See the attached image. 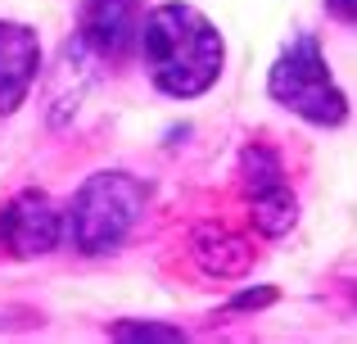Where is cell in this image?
Returning a JSON list of instances; mask_svg holds the SVG:
<instances>
[{"mask_svg": "<svg viewBox=\"0 0 357 344\" xmlns=\"http://www.w3.org/2000/svg\"><path fill=\"white\" fill-rule=\"evenodd\" d=\"M136 45L149 82L167 100H199L204 91L218 87L222 63H227V41L218 23L185 0H163L149 9L140 18Z\"/></svg>", "mask_w": 357, "mask_h": 344, "instance_id": "obj_1", "label": "cell"}, {"mask_svg": "<svg viewBox=\"0 0 357 344\" xmlns=\"http://www.w3.org/2000/svg\"><path fill=\"white\" fill-rule=\"evenodd\" d=\"M140 18H145V0H82L73 41L63 45L54 73V118H63V109H77L82 91L105 68L127 59L140 36Z\"/></svg>", "mask_w": 357, "mask_h": 344, "instance_id": "obj_2", "label": "cell"}, {"mask_svg": "<svg viewBox=\"0 0 357 344\" xmlns=\"http://www.w3.org/2000/svg\"><path fill=\"white\" fill-rule=\"evenodd\" d=\"M145 204H149V186L140 177H131L122 168L91 172L77 186L68 213H63V236L86 258L114 254V249L127 245L136 222L145 218Z\"/></svg>", "mask_w": 357, "mask_h": 344, "instance_id": "obj_3", "label": "cell"}, {"mask_svg": "<svg viewBox=\"0 0 357 344\" xmlns=\"http://www.w3.org/2000/svg\"><path fill=\"white\" fill-rule=\"evenodd\" d=\"M267 96L280 109H289L294 118L312 127H340L349 123V96L335 82L331 63L321 54V41L312 32H294L280 45L276 63L267 73Z\"/></svg>", "mask_w": 357, "mask_h": 344, "instance_id": "obj_4", "label": "cell"}, {"mask_svg": "<svg viewBox=\"0 0 357 344\" xmlns=\"http://www.w3.org/2000/svg\"><path fill=\"white\" fill-rule=\"evenodd\" d=\"M240 186H244V200H249V222L258 236L280 240L289 227L298 222V200L289 190V177L285 163L271 145L249 141L240 150Z\"/></svg>", "mask_w": 357, "mask_h": 344, "instance_id": "obj_5", "label": "cell"}, {"mask_svg": "<svg viewBox=\"0 0 357 344\" xmlns=\"http://www.w3.org/2000/svg\"><path fill=\"white\" fill-rule=\"evenodd\" d=\"M63 213L45 190H18L0 209V258H41L59 249Z\"/></svg>", "mask_w": 357, "mask_h": 344, "instance_id": "obj_6", "label": "cell"}, {"mask_svg": "<svg viewBox=\"0 0 357 344\" xmlns=\"http://www.w3.org/2000/svg\"><path fill=\"white\" fill-rule=\"evenodd\" d=\"M41 73V41L36 27L18 23V18H0V118L18 114L27 105Z\"/></svg>", "mask_w": 357, "mask_h": 344, "instance_id": "obj_7", "label": "cell"}, {"mask_svg": "<svg viewBox=\"0 0 357 344\" xmlns=\"http://www.w3.org/2000/svg\"><path fill=\"white\" fill-rule=\"evenodd\" d=\"M190 258L199 263L204 276L236 281V276H244V272L253 267L258 249H253L249 240L240 236V231H231L227 222H204V227L190 236Z\"/></svg>", "mask_w": 357, "mask_h": 344, "instance_id": "obj_8", "label": "cell"}, {"mask_svg": "<svg viewBox=\"0 0 357 344\" xmlns=\"http://www.w3.org/2000/svg\"><path fill=\"white\" fill-rule=\"evenodd\" d=\"M109 336L127 340V344H176V340H185L181 327H163V322H114Z\"/></svg>", "mask_w": 357, "mask_h": 344, "instance_id": "obj_9", "label": "cell"}, {"mask_svg": "<svg viewBox=\"0 0 357 344\" xmlns=\"http://www.w3.org/2000/svg\"><path fill=\"white\" fill-rule=\"evenodd\" d=\"M321 5H326V14H331L335 23L357 27V0H321Z\"/></svg>", "mask_w": 357, "mask_h": 344, "instance_id": "obj_10", "label": "cell"}, {"mask_svg": "<svg viewBox=\"0 0 357 344\" xmlns=\"http://www.w3.org/2000/svg\"><path fill=\"white\" fill-rule=\"evenodd\" d=\"M271 299H276V290H271V285H262V290L236 294V299H231V308H262V304H271Z\"/></svg>", "mask_w": 357, "mask_h": 344, "instance_id": "obj_11", "label": "cell"}, {"mask_svg": "<svg viewBox=\"0 0 357 344\" xmlns=\"http://www.w3.org/2000/svg\"><path fill=\"white\" fill-rule=\"evenodd\" d=\"M353 299H357V290H353Z\"/></svg>", "mask_w": 357, "mask_h": 344, "instance_id": "obj_12", "label": "cell"}]
</instances>
